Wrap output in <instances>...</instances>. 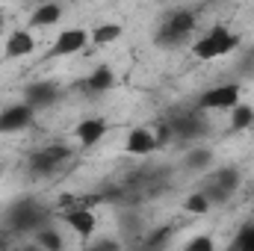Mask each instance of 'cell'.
I'll return each instance as SVG.
<instances>
[{"label": "cell", "mask_w": 254, "mask_h": 251, "mask_svg": "<svg viewBox=\"0 0 254 251\" xmlns=\"http://www.w3.org/2000/svg\"><path fill=\"white\" fill-rule=\"evenodd\" d=\"M240 45H243V39H240L234 30H228L225 24H213V27L192 45V54H195L198 60L210 63V60H219V57H228V54L240 51Z\"/></svg>", "instance_id": "6da1fadb"}, {"label": "cell", "mask_w": 254, "mask_h": 251, "mask_svg": "<svg viewBox=\"0 0 254 251\" xmlns=\"http://www.w3.org/2000/svg\"><path fill=\"white\" fill-rule=\"evenodd\" d=\"M48 219L51 213L36 198H18L6 213V225L15 234H39L42 228H48Z\"/></svg>", "instance_id": "7a4b0ae2"}, {"label": "cell", "mask_w": 254, "mask_h": 251, "mask_svg": "<svg viewBox=\"0 0 254 251\" xmlns=\"http://www.w3.org/2000/svg\"><path fill=\"white\" fill-rule=\"evenodd\" d=\"M195 27H198V18H195L192 9H175V12H169L163 18L154 42L160 48H178V45H184L192 33H195Z\"/></svg>", "instance_id": "3957f363"}, {"label": "cell", "mask_w": 254, "mask_h": 251, "mask_svg": "<svg viewBox=\"0 0 254 251\" xmlns=\"http://www.w3.org/2000/svg\"><path fill=\"white\" fill-rule=\"evenodd\" d=\"M237 189H240V172L234 169V166H222L219 172H213L210 178H207V184L204 189H198L207 201H210V207L213 204H228L234 195H237Z\"/></svg>", "instance_id": "277c9868"}, {"label": "cell", "mask_w": 254, "mask_h": 251, "mask_svg": "<svg viewBox=\"0 0 254 251\" xmlns=\"http://www.w3.org/2000/svg\"><path fill=\"white\" fill-rule=\"evenodd\" d=\"M172 130V139H181V142H195L207 133V119L201 110H184V113H175L169 122Z\"/></svg>", "instance_id": "5b68a950"}, {"label": "cell", "mask_w": 254, "mask_h": 251, "mask_svg": "<svg viewBox=\"0 0 254 251\" xmlns=\"http://www.w3.org/2000/svg\"><path fill=\"white\" fill-rule=\"evenodd\" d=\"M240 95H243L240 83H219V86H210L201 92L195 110H201V113L204 110H234L240 104Z\"/></svg>", "instance_id": "8992f818"}, {"label": "cell", "mask_w": 254, "mask_h": 251, "mask_svg": "<svg viewBox=\"0 0 254 251\" xmlns=\"http://www.w3.org/2000/svg\"><path fill=\"white\" fill-rule=\"evenodd\" d=\"M68 157H71V151L65 145H48V148H42L30 157V175L33 178H51Z\"/></svg>", "instance_id": "52a82bcc"}, {"label": "cell", "mask_w": 254, "mask_h": 251, "mask_svg": "<svg viewBox=\"0 0 254 251\" xmlns=\"http://www.w3.org/2000/svg\"><path fill=\"white\" fill-rule=\"evenodd\" d=\"M21 98H24L21 104H27L33 113L48 110V107H54L60 101V83H54V80H36V83L24 86V95Z\"/></svg>", "instance_id": "ba28073f"}, {"label": "cell", "mask_w": 254, "mask_h": 251, "mask_svg": "<svg viewBox=\"0 0 254 251\" xmlns=\"http://www.w3.org/2000/svg\"><path fill=\"white\" fill-rule=\"evenodd\" d=\"M63 219H65V225L80 237V240H89V237L95 234V228H98L95 213H92L89 207H80V204H74V207L63 210Z\"/></svg>", "instance_id": "9c48e42d"}, {"label": "cell", "mask_w": 254, "mask_h": 251, "mask_svg": "<svg viewBox=\"0 0 254 251\" xmlns=\"http://www.w3.org/2000/svg\"><path fill=\"white\" fill-rule=\"evenodd\" d=\"M86 45H89V33H86L83 27H68V30H63V33L57 36L51 57H71V54H80Z\"/></svg>", "instance_id": "30bf717a"}, {"label": "cell", "mask_w": 254, "mask_h": 251, "mask_svg": "<svg viewBox=\"0 0 254 251\" xmlns=\"http://www.w3.org/2000/svg\"><path fill=\"white\" fill-rule=\"evenodd\" d=\"M36 113L27 107V104H12L6 110H0V133H18V130H27L33 125Z\"/></svg>", "instance_id": "8fae6325"}, {"label": "cell", "mask_w": 254, "mask_h": 251, "mask_svg": "<svg viewBox=\"0 0 254 251\" xmlns=\"http://www.w3.org/2000/svg\"><path fill=\"white\" fill-rule=\"evenodd\" d=\"M125 151L133 154V157H145V154L157 151V136H154V130H148V127H133V130L127 133Z\"/></svg>", "instance_id": "7c38bea8"}, {"label": "cell", "mask_w": 254, "mask_h": 251, "mask_svg": "<svg viewBox=\"0 0 254 251\" xmlns=\"http://www.w3.org/2000/svg\"><path fill=\"white\" fill-rule=\"evenodd\" d=\"M104 136H107L104 119H83V122L77 125V142H80L83 148H95Z\"/></svg>", "instance_id": "4fadbf2b"}, {"label": "cell", "mask_w": 254, "mask_h": 251, "mask_svg": "<svg viewBox=\"0 0 254 251\" xmlns=\"http://www.w3.org/2000/svg\"><path fill=\"white\" fill-rule=\"evenodd\" d=\"M33 48H36V39H33L30 30H15V33L6 39V57H9V60H21V57L33 54Z\"/></svg>", "instance_id": "5bb4252c"}, {"label": "cell", "mask_w": 254, "mask_h": 251, "mask_svg": "<svg viewBox=\"0 0 254 251\" xmlns=\"http://www.w3.org/2000/svg\"><path fill=\"white\" fill-rule=\"evenodd\" d=\"M113 86H116V74H113L110 65H98V68L86 77V89H89L92 95H104V92H110Z\"/></svg>", "instance_id": "9a60e30c"}, {"label": "cell", "mask_w": 254, "mask_h": 251, "mask_svg": "<svg viewBox=\"0 0 254 251\" xmlns=\"http://www.w3.org/2000/svg\"><path fill=\"white\" fill-rule=\"evenodd\" d=\"M60 18H63V6H57V3H42V6L33 9L30 24H33V27H51V24H60Z\"/></svg>", "instance_id": "2e32d148"}, {"label": "cell", "mask_w": 254, "mask_h": 251, "mask_svg": "<svg viewBox=\"0 0 254 251\" xmlns=\"http://www.w3.org/2000/svg\"><path fill=\"white\" fill-rule=\"evenodd\" d=\"M122 39V24H98L92 33H89V42L95 45V48H107V45H113V42H119Z\"/></svg>", "instance_id": "e0dca14e"}, {"label": "cell", "mask_w": 254, "mask_h": 251, "mask_svg": "<svg viewBox=\"0 0 254 251\" xmlns=\"http://www.w3.org/2000/svg\"><path fill=\"white\" fill-rule=\"evenodd\" d=\"M210 163H213V151L204 148V145H195V148H190V151L184 154V166H187L190 172H204Z\"/></svg>", "instance_id": "ac0fdd59"}, {"label": "cell", "mask_w": 254, "mask_h": 251, "mask_svg": "<svg viewBox=\"0 0 254 251\" xmlns=\"http://www.w3.org/2000/svg\"><path fill=\"white\" fill-rule=\"evenodd\" d=\"M172 234H175V228H169V225H163V228H154L148 237H142V246H139V251H163L166 246H169Z\"/></svg>", "instance_id": "d6986e66"}, {"label": "cell", "mask_w": 254, "mask_h": 251, "mask_svg": "<svg viewBox=\"0 0 254 251\" xmlns=\"http://www.w3.org/2000/svg\"><path fill=\"white\" fill-rule=\"evenodd\" d=\"M249 127H254V107H249V104H237L234 110H231V130H249Z\"/></svg>", "instance_id": "ffe728a7"}, {"label": "cell", "mask_w": 254, "mask_h": 251, "mask_svg": "<svg viewBox=\"0 0 254 251\" xmlns=\"http://www.w3.org/2000/svg\"><path fill=\"white\" fill-rule=\"evenodd\" d=\"M36 246L45 251H63L65 243H63V234L60 231H54V228H42L39 234H36Z\"/></svg>", "instance_id": "44dd1931"}, {"label": "cell", "mask_w": 254, "mask_h": 251, "mask_svg": "<svg viewBox=\"0 0 254 251\" xmlns=\"http://www.w3.org/2000/svg\"><path fill=\"white\" fill-rule=\"evenodd\" d=\"M228 251H254V222H246L237 234Z\"/></svg>", "instance_id": "7402d4cb"}, {"label": "cell", "mask_w": 254, "mask_h": 251, "mask_svg": "<svg viewBox=\"0 0 254 251\" xmlns=\"http://www.w3.org/2000/svg\"><path fill=\"white\" fill-rule=\"evenodd\" d=\"M119 228H122V234L130 237V240H139L142 237V222H139L136 213H122L119 216Z\"/></svg>", "instance_id": "603a6c76"}, {"label": "cell", "mask_w": 254, "mask_h": 251, "mask_svg": "<svg viewBox=\"0 0 254 251\" xmlns=\"http://www.w3.org/2000/svg\"><path fill=\"white\" fill-rule=\"evenodd\" d=\"M237 74H240V77H254V45H252V48H246V51L240 54Z\"/></svg>", "instance_id": "cb8c5ba5"}, {"label": "cell", "mask_w": 254, "mask_h": 251, "mask_svg": "<svg viewBox=\"0 0 254 251\" xmlns=\"http://www.w3.org/2000/svg\"><path fill=\"white\" fill-rule=\"evenodd\" d=\"M184 210H187V213H198V216H201V213H207V210H210V201H207L201 192H192L190 198L184 201Z\"/></svg>", "instance_id": "d4e9b609"}, {"label": "cell", "mask_w": 254, "mask_h": 251, "mask_svg": "<svg viewBox=\"0 0 254 251\" xmlns=\"http://www.w3.org/2000/svg\"><path fill=\"white\" fill-rule=\"evenodd\" d=\"M184 251H216V243H213L210 234H198V237H192L190 243L184 246Z\"/></svg>", "instance_id": "484cf974"}, {"label": "cell", "mask_w": 254, "mask_h": 251, "mask_svg": "<svg viewBox=\"0 0 254 251\" xmlns=\"http://www.w3.org/2000/svg\"><path fill=\"white\" fill-rule=\"evenodd\" d=\"M86 251H119V243L116 240H101V243H95L92 249H86Z\"/></svg>", "instance_id": "4316f807"}, {"label": "cell", "mask_w": 254, "mask_h": 251, "mask_svg": "<svg viewBox=\"0 0 254 251\" xmlns=\"http://www.w3.org/2000/svg\"><path fill=\"white\" fill-rule=\"evenodd\" d=\"M9 249V240H6V237H0V251H6Z\"/></svg>", "instance_id": "83f0119b"}, {"label": "cell", "mask_w": 254, "mask_h": 251, "mask_svg": "<svg viewBox=\"0 0 254 251\" xmlns=\"http://www.w3.org/2000/svg\"><path fill=\"white\" fill-rule=\"evenodd\" d=\"M18 251H45V249H39V246H27V249H18Z\"/></svg>", "instance_id": "f1b7e54d"}]
</instances>
